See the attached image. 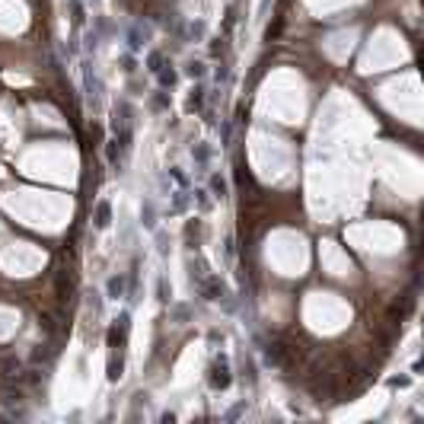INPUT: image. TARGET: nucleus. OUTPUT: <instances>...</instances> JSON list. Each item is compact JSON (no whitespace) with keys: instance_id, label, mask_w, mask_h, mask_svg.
<instances>
[{"instance_id":"nucleus-1","label":"nucleus","mask_w":424,"mask_h":424,"mask_svg":"<svg viewBox=\"0 0 424 424\" xmlns=\"http://www.w3.org/2000/svg\"><path fill=\"white\" fill-rule=\"evenodd\" d=\"M54 294H57V303H61V306L74 303V294H77V271L74 268L54 271Z\"/></svg>"},{"instance_id":"nucleus-2","label":"nucleus","mask_w":424,"mask_h":424,"mask_svg":"<svg viewBox=\"0 0 424 424\" xmlns=\"http://www.w3.org/2000/svg\"><path fill=\"white\" fill-rule=\"evenodd\" d=\"M38 329L45 332L48 338H57L61 332H67L70 322H64V306H61V310H54V313H51V310H42V313H38Z\"/></svg>"},{"instance_id":"nucleus-3","label":"nucleus","mask_w":424,"mask_h":424,"mask_svg":"<svg viewBox=\"0 0 424 424\" xmlns=\"http://www.w3.org/2000/svg\"><path fill=\"white\" fill-rule=\"evenodd\" d=\"M208 383H211V389H217V392H224V389H230V383H233V376H230V360H227V354H217V357H214V364H211V376H208Z\"/></svg>"},{"instance_id":"nucleus-4","label":"nucleus","mask_w":424,"mask_h":424,"mask_svg":"<svg viewBox=\"0 0 424 424\" xmlns=\"http://www.w3.org/2000/svg\"><path fill=\"white\" fill-rule=\"evenodd\" d=\"M128 335H131V313H118V319L109 326L106 332V338H109V348H122L128 345Z\"/></svg>"},{"instance_id":"nucleus-5","label":"nucleus","mask_w":424,"mask_h":424,"mask_svg":"<svg viewBox=\"0 0 424 424\" xmlns=\"http://www.w3.org/2000/svg\"><path fill=\"white\" fill-rule=\"evenodd\" d=\"M195 287H198V294H201L204 300H214V303H217V300H220V297L227 294V284H224V281H220V277H217L214 271H208V274H204V277H201V281H198Z\"/></svg>"},{"instance_id":"nucleus-6","label":"nucleus","mask_w":424,"mask_h":424,"mask_svg":"<svg viewBox=\"0 0 424 424\" xmlns=\"http://www.w3.org/2000/svg\"><path fill=\"white\" fill-rule=\"evenodd\" d=\"M125 128H134V109H131L128 99H118L112 109V131H125Z\"/></svg>"},{"instance_id":"nucleus-7","label":"nucleus","mask_w":424,"mask_h":424,"mask_svg":"<svg viewBox=\"0 0 424 424\" xmlns=\"http://www.w3.org/2000/svg\"><path fill=\"white\" fill-rule=\"evenodd\" d=\"M150 32H153V29H150L147 23H131V26H128V35H125V38H128V48H131V51H140L144 45H147Z\"/></svg>"},{"instance_id":"nucleus-8","label":"nucleus","mask_w":424,"mask_h":424,"mask_svg":"<svg viewBox=\"0 0 424 424\" xmlns=\"http://www.w3.org/2000/svg\"><path fill=\"white\" fill-rule=\"evenodd\" d=\"M83 86H86V99H90L93 106H99V99H102V83H99V77L90 70V64H83Z\"/></svg>"},{"instance_id":"nucleus-9","label":"nucleus","mask_w":424,"mask_h":424,"mask_svg":"<svg viewBox=\"0 0 424 424\" xmlns=\"http://www.w3.org/2000/svg\"><path fill=\"white\" fill-rule=\"evenodd\" d=\"M125 373V354H122V348H112L109 351V364H106V376L112 379V383H118Z\"/></svg>"},{"instance_id":"nucleus-10","label":"nucleus","mask_w":424,"mask_h":424,"mask_svg":"<svg viewBox=\"0 0 424 424\" xmlns=\"http://www.w3.org/2000/svg\"><path fill=\"white\" fill-rule=\"evenodd\" d=\"M106 294H109V300H122L128 294V277L125 274H112L109 284H106Z\"/></svg>"},{"instance_id":"nucleus-11","label":"nucleus","mask_w":424,"mask_h":424,"mask_svg":"<svg viewBox=\"0 0 424 424\" xmlns=\"http://www.w3.org/2000/svg\"><path fill=\"white\" fill-rule=\"evenodd\" d=\"M109 224H112V204H109V201H99L96 211H93V227H96V230H106Z\"/></svg>"},{"instance_id":"nucleus-12","label":"nucleus","mask_w":424,"mask_h":424,"mask_svg":"<svg viewBox=\"0 0 424 424\" xmlns=\"http://www.w3.org/2000/svg\"><path fill=\"white\" fill-rule=\"evenodd\" d=\"M156 220H159V214H156V204L147 198L140 204V224H144V230H156Z\"/></svg>"},{"instance_id":"nucleus-13","label":"nucleus","mask_w":424,"mask_h":424,"mask_svg":"<svg viewBox=\"0 0 424 424\" xmlns=\"http://www.w3.org/2000/svg\"><path fill=\"white\" fill-rule=\"evenodd\" d=\"M106 159H109V166L112 169H118L122 163H125V153H122V147H118V140H106Z\"/></svg>"},{"instance_id":"nucleus-14","label":"nucleus","mask_w":424,"mask_h":424,"mask_svg":"<svg viewBox=\"0 0 424 424\" xmlns=\"http://www.w3.org/2000/svg\"><path fill=\"white\" fill-rule=\"evenodd\" d=\"M185 246L188 249H198L201 246V220H188L185 224Z\"/></svg>"},{"instance_id":"nucleus-15","label":"nucleus","mask_w":424,"mask_h":424,"mask_svg":"<svg viewBox=\"0 0 424 424\" xmlns=\"http://www.w3.org/2000/svg\"><path fill=\"white\" fill-rule=\"evenodd\" d=\"M54 357H57V348H54V345H38V348L32 351V364H42V367L51 364Z\"/></svg>"},{"instance_id":"nucleus-16","label":"nucleus","mask_w":424,"mask_h":424,"mask_svg":"<svg viewBox=\"0 0 424 424\" xmlns=\"http://www.w3.org/2000/svg\"><path fill=\"white\" fill-rule=\"evenodd\" d=\"M169 316H172V322H175V326H185L188 319H192V306H188V303H172Z\"/></svg>"},{"instance_id":"nucleus-17","label":"nucleus","mask_w":424,"mask_h":424,"mask_svg":"<svg viewBox=\"0 0 424 424\" xmlns=\"http://www.w3.org/2000/svg\"><path fill=\"white\" fill-rule=\"evenodd\" d=\"M204 35H208V26H204L201 19L185 26V42H204Z\"/></svg>"},{"instance_id":"nucleus-18","label":"nucleus","mask_w":424,"mask_h":424,"mask_svg":"<svg viewBox=\"0 0 424 424\" xmlns=\"http://www.w3.org/2000/svg\"><path fill=\"white\" fill-rule=\"evenodd\" d=\"M156 80H159V86H163V90H172V86L179 83V74H175L172 67H166V64H163V67L156 70Z\"/></svg>"},{"instance_id":"nucleus-19","label":"nucleus","mask_w":424,"mask_h":424,"mask_svg":"<svg viewBox=\"0 0 424 424\" xmlns=\"http://www.w3.org/2000/svg\"><path fill=\"white\" fill-rule=\"evenodd\" d=\"M208 185H211V192H214V198H220V201H224V198L230 195V185H227V179H224V175H217V172H214L211 179H208Z\"/></svg>"},{"instance_id":"nucleus-20","label":"nucleus","mask_w":424,"mask_h":424,"mask_svg":"<svg viewBox=\"0 0 424 424\" xmlns=\"http://www.w3.org/2000/svg\"><path fill=\"white\" fill-rule=\"evenodd\" d=\"M169 106H172V96L163 90V86H159V93H153V96H150V109H153V112H166Z\"/></svg>"},{"instance_id":"nucleus-21","label":"nucleus","mask_w":424,"mask_h":424,"mask_svg":"<svg viewBox=\"0 0 424 424\" xmlns=\"http://www.w3.org/2000/svg\"><path fill=\"white\" fill-rule=\"evenodd\" d=\"M204 106V86H195L192 93H188V102H185V109L188 112H198Z\"/></svg>"},{"instance_id":"nucleus-22","label":"nucleus","mask_w":424,"mask_h":424,"mask_svg":"<svg viewBox=\"0 0 424 424\" xmlns=\"http://www.w3.org/2000/svg\"><path fill=\"white\" fill-rule=\"evenodd\" d=\"M185 208H188V195H185V192H172L169 214H185Z\"/></svg>"},{"instance_id":"nucleus-23","label":"nucleus","mask_w":424,"mask_h":424,"mask_svg":"<svg viewBox=\"0 0 424 424\" xmlns=\"http://www.w3.org/2000/svg\"><path fill=\"white\" fill-rule=\"evenodd\" d=\"M192 156H195V163L204 169V166H208L211 163V147H208V144H195V150H192Z\"/></svg>"},{"instance_id":"nucleus-24","label":"nucleus","mask_w":424,"mask_h":424,"mask_svg":"<svg viewBox=\"0 0 424 424\" xmlns=\"http://www.w3.org/2000/svg\"><path fill=\"white\" fill-rule=\"evenodd\" d=\"M188 271H192V284H198L204 274H208V261L204 258H195V261H188Z\"/></svg>"},{"instance_id":"nucleus-25","label":"nucleus","mask_w":424,"mask_h":424,"mask_svg":"<svg viewBox=\"0 0 424 424\" xmlns=\"http://www.w3.org/2000/svg\"><path fill=\"white\" fill-rule=\"evenodd\" d=\"M204 74H208V67H204L201 61H188V64H185V77H192V80H204Z\"/></svg>"},{"instance_id":"nucleus-26","label":"nucleus","mask_w":424,"mask_h":424,"mask_svg":"<svg viewBox=\"0 0 424 424\" xmlns=\"http://www.w3.org/2000/svg\"><path fill=\"white\" fill-rule=\"evenodd\" d=\"M169 297H172V287H169L166 277H159V281H156V300H159V303H169Z\"/></svg>"},{"instance_id":"nucleus-27","label":"nucleus","mask_w":424,"mask_h":424,"mask_svg":"<svg viewBox=\"0 0 424 424\" xmlns=\"http://www.w3.org/2000/svg\"><path fill=\"white\" fill-rule=\"evenodd\" d=\"M83 19H86V16H83V4H80V0H70V23L80 29Z\"/></svg>"},{"instance_id":"nucleus-28","label":"nucleus","mask_w":424,"mask_h":424,"mask_svg":"<svg viewBox=\"0 0 424 424\" xmlns=\"http://www.w3.org/2000/svg\"><path fill=\"white\" fill-rule=\"evenodd\" d=\"M163 61H166L163 51H150V54H147V70H150V74H156V70L163 67Z\"/></svg>"},{"instance_id":"nucleus-29","label":"nucleus","mask_w":424,"mask_h":424,"mask_svg":"<svg viewBox=\"0 0 424 424\" xmlns=\"http://www.w3.org/2000/svg\"><path fill=\"white\" fill-rule=\"evenodd\" d=\"M99 38H102V35L96 32V29H90V32L83 35V48H86V51H96V48H99Z\"/></svg>"},{"instance_id":"nucleus-30","label":"nucleus","mask_w":424,"mask_h":424,"mask_svg":"<svg viewBox=\"0 0 424 424\" xmlns=\"http://www.w3.org/2000/svg\"><path fill=\"white\" fill-rule=\"evenodd\" d=\"M93 26H96V32H99V35H112V32H115L112 23H109V16H96Z\"/></svg>"},{"instance_id":"nucleus-31","label":"nucleus","mask_w":424,"mask_h":424,"mask_svg":"<svg viewBox=\"0 0 424 424\" xmlns=\"http://www.w3.org/2000/svg\"><path fill=\"white\" fill-rule=\"evenodd\" d=\"M243 415H246V399H243V402H236V405H233L230 412L224 415V421H236V418H243Z\"/></svg>"},{"instance_id":"nucleus-32","label":"nucleus","mask_w":424,"mask_h":424,"mask_svg":"<svg viewBox=\"0 0 424 424\" xmlns=\"http://www.w3.org/2000/svg\"><path fill=\"white\" fill-rule=\"evenodd\" d=\"M227 54V38H214L211 42V57H224Z\"/></svg>"},{"instance_id":"nucleus-33","label":"nucleus","mask_w":424,"mask_h":424,"mask_svg":"<svg viewBox=\"0 0 424 424\" xmlns=\"http://www.w3.org/2000/svg\"><path fill=\"white\" fill-rule=\"evenodd\" d=\"M156 249H159V255H169V236L163 230H156Z\"/></svg>"},{"instance_id":"nucleus-34","label":"nucleus","mask_w":424,"mask_h":424,"mask_svg":"<svg viewBox=\"0 0 424 424\" xmlns=\"http://www.w3.org/2000/svg\"><path fill=\"white\" fill-rule=\"evenodd\" d=\"M230 137H233V122L220 125V147H230Z\"/></svg>"},{"instance_id":"nucleus-35","label":"nucleus","mask_w":424,"mask_h":424,"mask_svg":"<svg viewBox=\"0 0 424 424\" xmlns=\"http://www.w3.org/2000/svg\"><path fill=\"white\" fill-rule=\"evenodd\" d=\"M195 201H198V208L201 211H211V198H208V192H201V188H195V195H192Z\"/></svg>"},{"instance_id":"nucleus-36","label":"nucleus","mask_w":424,"mask_h":424,"mask_svg":"<svg viewBox=\"0 0 424 424\" xmlns=\"http://www.w3.org/2000/svg\"><path fill=\"white\" fill-rule=\"evenodd\" d=\"M281 29H284V16H277V23L265 29V38H268V42H271V38H277V35H281Z\"/></svg>"},{"instance_id":"nucleus-37","label":"nucleus","mask_w":424,"mask_h":424,"mask_svg":"<svg viewBox=\"0 0 424 424\" xmlns=\"http://www.w3.org/2000/svg\"><path fill=\"white\" fill-rule=\"evenodd\" d=\"M86 303H90V310H93V313H96V316H99V313H102V297H99V294H96V290H93V294H86Z\"/></svg>"},{"instance_id":"nucleus-38","label":"nucleus","mask_w":424,"mask_h":424,"mask_svg":"<svg viewBox=\"0 0 424 424\" xmlns=\"http://www.w3.org/2000/svg\"><path fill=\"white\" fill-rule=\"evenodd\" d=\"M233 23H236V7H230V10H227V19H224V35H230V32H233Z\"/></svg>"},{"instance_id":"nucleus-39","label":"nucleus","mask_w":424,"mask_h":424,"mask_svg":"<svg viewBox=\"0 0 424 424\" xmlns=\"http://www.w3.org/2000/svg\"><path fill=\"white\" fill-rule=\"evenodd\" d=\"M169 175L175 179V185H179V188H185V185H188V175H185L182 169H169Z\"/></svg>"},{"instance_id":"nucleus-40","label":"nucleus","mask_w":424,"mask_h":424,"mask_svg":"<svg viewBox=\"0 0 424 424\" xmlns=\"http://www.w3.org/2000/svg\"><path fill=\"white\" fill-rule=\"evenodd\" d=\"M122 70L125 74H134V57L131 54H122Z\"/></svg>"},{"instance_id":"nucleus-41","label":"nucleus","mask_w":424,"mask_h":424,"mask_svg":"<svg viewBox=\"0 0 424 424\" xmlns=\"http://www.w3.org/2000/svg\"><path fill=\"white\" fill-rule=\"evenodd\" d=\"M224 252H227V258H233V255H236V243H233V236H227V243H224Z\"/></svg>"},{"instance_id":"nucleus-42","label":"nucleus","mask_w":424,"mask_h":424,"mask_svg":"<svg viewBox=\"0 0 424 424\" xmlns=\"http://www.w3.org/2000/svg\"><path fill=\"white\" fill-rule=\"evenodd\" d=\"M220 80H230V67H227V64L217 67V83H220Z\"/></svg>"},{"instance_id":"nucleus-43","label":"nucleus","mask_w":424,"mask_h":424,"mask_svg":"<svg viewBox=\"0 0 424 424\" xmlns=\"http://www.w3.org/2000/svg\"><path fill=\"white\" fill-rule=\"evenodd\" d=\"M246 115H249V112H246V106H239V109H236V118H233V122L243 125V122H246Z\"/></svg>"},{"instance_id":"nucleus-44","label":"nucleus","mask_w":424,"mask_h":424,"mask_svg":"<svg viewBox=\"0 0 424 424\" xmlns=\"http://www.w3.org/2000/svg\"><path fill=\"white\" fill-rule=\"evenodd\" d=\"M159 421H166V424H172V421H175V415H172V412H163V415H159Z\"/></svg>"},{"instance_id":"nucleus-45","label":"nucleus","mask_w":424,"mask_h":424,"mask_svg":"<svg viewBox=\"0 0 424 424\" xmlns=\"http://www.w3.org/2000/svg\"><path fill=\"white\" fill-rule=\"evenodd\" d=\"M268 7H271V0H261V13H265Z\"/></svg>"},{"instance_id":"nucleus-46","label":"nucleus","mask_w":424,"mask_h":424,"mask_svg":"<svg viewBox=\"0 0 424 424\" xmlns=\"http://www.w3.org/2000/svg\"><path fill=\"white\" fill-rule=\"evenodd\" d=\"M93 4H99V0H93Z\"/></svg>"}]
</instances>
